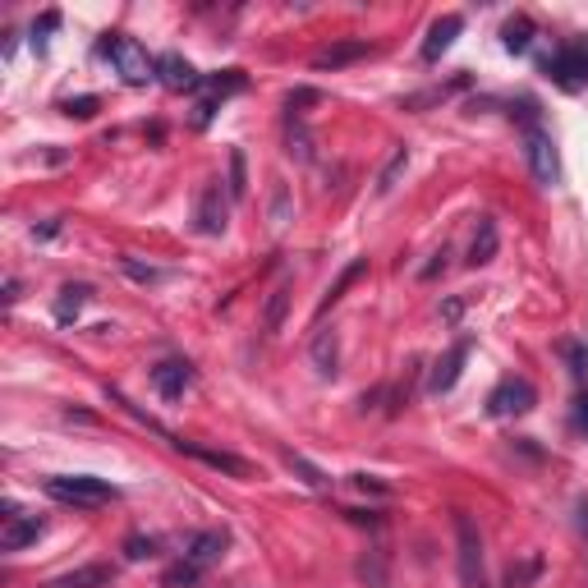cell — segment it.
<instances>
[{
	"instance_id": "d590c367",
	"label": "cell",
	"mask_w": 588,
	"mask_h": 588,
	"mask_svg": "<svg viewBox=\"0 0 588 588\" xmlns=\"http://www.w3.org/2000/svg\"><path fill=\"white\" fill-rule=\"evenodd\" d=\"M120 267H125V276H134V281H161V272H157V267H143V262H138V258H120Z\"/></svg>"
},
{
	"instance_id": "5bb4252c",
	"label": "cell",
	"mask_w": 588,
	"mask_h": 588,
	"mask_svg": "<svg viewBox=\"0 0 588 588\" xmlns=\"http://www.w3.org/2000/svg\"><path fill=\"white\" fill-rule=\"evenodd\" d=\"M115 579V566H106V561H88V566H74L65 570V575L46 579V588H106Z\"/></svg>"
},
{
	"instance_id": "d4e9b609",
	"label": "cell",
	"mask_w": 588,
	"mask_h": 588,
	"mask_svg": "<svg viewBox=\"0 0 588 588\" xmlns=\"http://www.w3.org/2000/svg\"><path fill=\"white\" fill-rule=\"evenodd\" d=\"M363 272H368V258H354V262H350V267H345V272H340V276H336V285H331V290H327V299H322V308H317V317L327 313V308H331V304H340V299H345V290H350V285H354V281H359V276H363Z\"/></svg>"
},
{
	"instance_id": "ac0fdd59",
	"label": "cell",
	"mask_w": 588,
	"mask_h": 588,
	"mask_svg": "<svg viewBox=\"0 0 588 588\" xmlns=\"http://www.w3.org/2000/svg\"><path fill=\"white\" fill-rule=\"evenodd\" d=\"M497 258V221L492 216H478V235L469 244V267H487Z\"/></svg>"
},
{
	"instance_id": "44dd1931",
	"label": "cell",
	"mask_w": 588,
	"mask_h": 588,
	"mask_svg": "<svg viewBox=\"0 0 588 588\" xmlns=\"http://www.w3.org/2000/svg\"><path fill=\"white\" fill-rule=\"evenodd\" d=\"M285 152L299 161H313V134H308L304 115H285Z\"/></svg>"
},
{
	"instance_id": "d6a6232c",
	"label": "cell",
	"mask_w": 588,
	"mask_h": 588,
	"mask_svg": "<svg viewBox=\"0 0 588 588\" xmlns=\"http://www.w3.org/2000/svg\"><path fill=\"white\" fill-rule=\"evenodd\" d=\"M538 570H543V561H538V556H529V561H520V566H510L506 588H524L529 579H538Z\"/></svg>"
},
{
	"instance_id": "9c48e42d",
	"label": "cell",
	"mask_w": 588,
	"mask_h": 588,
	"mask_svg": "<svg viewBox=\"0 0 588 588\" xmlns=\"http://www.w3.org/2000/svg\"><path fill=\"white\" fill-rule=\"evenodd\" d=\"M464 359H469V340H455L451 350H446L437 363H432V377H428V391H432V396H446V391L460 382Z\"/></svg>"
},
{
	"instance_id": "484cf974",
	"label": "cell",
	"mask_w": 588,
	"mask_h": 588,
	"mask_svg": "<svg viewBox=\"0 0 588 588\" xmlns=\"http://www.w3.org/2000/svg\"><path fill=\"white\" fill-rule=\"evenodd\" d=\"M405 166H409V147H396V152H391V161H386L382 166V175H377V193H391L400 184V175H405Z\"/></svg>"
},
{
	"instance_id": "ffe728a7",
	"label": "cell",
	"mask_w": 588,
	"mask_h": 588,
	"mask_svg": "<svg viewBox=\"0 0 588 588\" xmlns=\"http://www.w3.org/2000/svg\"><path fill=\"white\" fill-rule=\"evenodd\" d=\"M244 88H249L244 69H221V74H207L203 79V92L212 102H226V97H235V92H244Z\"/></svg>"
},
{
	"instance_id": "603a6c76",
	"label": "cell",
	"mask_w": 588,
	"mask_h": 588,
	"mask_svg": "<svg viewBox=\"0 0 588 588\" xmlns=\"http://www.w3.org/2000/svg\"><path fill=\"white\" fill-rule=\"evenodd\" d=\"M88 299H92L88 285H65V290H60V299H56V322H65V327H69V322L88 308Z\"/></svg>"
},
{
	"instance_id": "cb8c5ba5",
	"label": "cell",
	"mask_w": 588,
	"mask_h": 588,
	"mask_svg": "<svg viewBox=\"0 0 588 588\" xmlns=\"http://www.w3.org/2000/svg\"><path fill=\"white\" fill-rule=\"evenodd\" d=\"M285 308H290V281H281L272 294H267V308H262V327H267V336H276V331H281Z\"/></svg>"
},
{
	"instance_id": "83f0119b",
	"label": "cell",
	"mask_w": 588,
	"mask_h": 588,
	"mask_svg": "<svg viewBox=\"0 0 588 588\" xmlns=\"http://www.w3.org/2000/svg\"><path fill=\"white\" fill-rule=\"evenodd\" d=\"M359 575L368 579L373 588H386V552H382V547H373V552L363 556V561H359Z\"/></svg>"
},
{
	"instance_id": "d6986e66",
	"label": "cell",
	"mask_w": 588,
	"mask_h": 588,
	"mask_svg": "<svg viewBox=\"0 0 588 588\" xmlns=\"http://www.w3.org/2000/svg\"><path fill=\"white\" fill-rule=\"evenodd\" d=\"M469 88V74H460L455 83H437V88H428V92H409L405 102V111H428V106H437V102H446V97H455V92H464Z\"/></svg>"
},
{
	"instance_id": "4fadbf2b",
	"label": "cell",
	"mask_w": 588,
	"mask_h": 588,
	"mask_svg": "<svg viewBox=\"0 0 588 588\" xmlns=\"http://www.w3.org/2000/svg\"><path fill=\"white\" fill-rule=\"evenodd\" d=\"M373 56V46L363 42V37H340V42H331V46H322L313 56V69H345V65H354V60H368Z\"/></svg>"
},
{
	"instance_id": "8992f818",
	"label": "cell",
	"mask_w": 588,
	"mask_h": 588,
	"mask_svg": "<svg viewBox=\"0 0 588 588\" xmlns=\"http://www.w3.org/2000/svg\"><path fill=\"white\" fill-rule=\"evenodd\" d=\"M538 405V391H533L529 377H506V382L487 396V414L492 419H515V414H529Z\"/></svg>"
},
{
	"instance_id": "e575fe53",
	"label": "cell",
	"mask_w": 588,
	"mask_h": 588,
	"mask_svg": "<svg viewBox=\"0 0 588 588\" xmlns=\"http://www.w3.org/2000/svg\"><path fill=\"white\" fill-rule=\"evenodd\" d=\"M56 23H60L56 10H46L42 19L33 23V51H46V33H56Z\"/></svg>"
},
{
	"instance_id": "5b68a950",
	"label": "cell",
	"mask_w": 588,
	"mask_h": 588,
	"mask_svg": "<svg viewBox=\"0 0 588 588\" xmlns=\"http://www.w3.org/2000/svg\"><path fill=\"white\" fill-rule=\"evenodd\" d=\"M524 157H529L533 180L543 184V189L561 184V157H556V143H552V134H547L543 125L524 129Z\"/></svg>"
},
{
	"instance_id": "ba28073f",
	"label": "cell",
	"mask_w": 588,
	"mask_h": 588,
	"mask_svg": "<svg viewBox=\"0 0 588 588\" xmlns=\"http://www.w3.org/2000/svg\"><path fill=\"white\" fill-rule=\"evenodd\" d=\"M175 451L193 455V460H203L207 469H216V474H230V478H253L258 469H253L244 455H230V451H212V446H198V441H184L175 437Z\"/></svg>"
},
{
	"instance_id": "7a4b0ae2",
	"label": "cell",
	"mask_w": 588,
	"mask_h": 588,
	"mask_svg": "<svg viewBox=\"0 0 588 588\" xmlns=\"http://www.w3.org/2000/svg\"><path fill=\"white\" fill-rule=\"evenodd\" d=\"M455 561H460V584L464 588H487V561H483V533H478L469 510H455Z\"/></svg>"
},
{
	"instance_id": "f1b7e54d",
	"label": "cell",
	"mask_w": 588,
	"mask_h": 588,
	"mask_svg": "<svg viewBox=\"0 0 588 588\" xmlns=\"http://www.w3.org/2000/svg\"><path fill=\"white\" fill-rule=\"evenodd\" d=\"M198 575H203V570L193 566V561H180V566H170L166 575H161V588H193Z\"/></svg>"
},
{
	"instance_id": "30bf717a",
	"label": "cell",
	"mask_w": 588,
	"mask_h": 588,
	"mask_svg": "<svg viewBox=\"0 0 588 588\" xmlns=\"http://www.w3.org/2000/svg\"><path fill=\"white\" fill-rule=\"evenodd\" d=\"M152 386H157L161 400H180L184 391L193 386V363H184V359L157 363V368H152Z\"/></svg>"
},
{
	"instance_id": "4dcf8cb0",
	"label": "cell",
	"mask_w": 588,
	"mask_h": 588,
	"mask_svg": "<svg viewBox=\"0 0 588 588\" xmlns=\"http://www.w3.org/2000/svg\"><path fill=\"white\" fill-rule=\"evenodd\" d=\"M226 193L230 198H244L249 193V175H244V152H230V184H226Z\"/></svg>"
},
{
	"instance_id": "1f68e13d",
	"label": "cell",
	"mask_w": 588,
	"mask_h": 588,
	"mask_svg": "<svg viewBox=\"0 0 588 588\" xmlns=\"http://www.w3.org/2000/svg\"><path fill=\"white\" fill-rule=\"evenodd\" d=\"M125 556H129V561H152V556H157V538L129 533V538H125Z\"/></svg>"
},
{
	"instance_id": "9a60e30c",
	"label": "cell",
	"mask_w": 588,
	"mask_h": 588,
	"mask_svg": "<svg viewBox=\"0 0 588 588\" xmlns=\"http://www.w3.org/2000/svg\"><path fill=\"white\" fill-rule=\"evenodd\" d=\"M157 79L166 83L170 92H189V88H203V74H198V69L189 65V60L184 56H175V51H170V56H157Z\"/></svg>"
},
{
	"instance_id": "6da1fadb",
	"label": "cell",
	"mask_w": 588,
	"mask_h": 588,
	"mask_svg": "<svg viewBox=\"0 0 588 588\" xmlns=\"http://www.w3.org/2000/svg\"><path fill=\"white\" fill-rule=\"evenodd\" d=\"M46 497L60 501V506H74V510H97V506H111L120 497V487L106 483V478H92V474H56L46 478Z\"/></svg>"
},
{
	"instance_id": "e0dca14e",
	"label": "cell",
	"mask_w": 588,
	"mask_h": 588,
	"mask_svg": "<svg viewBox=\"0 0 588 588\" xmlns=\"http://www.w3.org/2000/svg\"><path fill=\"white\" fill-rule=\"evenodd\" d=\"M46 524L37 520V515H10L5 520V533H0V552H23L28 543H37L42 538Z\"/></svg>"
},
{
	"instance_id": "7402d4cb",
	"label": "cell",
	"mask_w": 588,
	"mask_h": 588,
	"mask_svg": "<svg viewBox=\"0 0 588 588\" xmlns=\"http://www.w3.org/2000/svg\"><path fill=\"white\" fill-rule=\"evenodd\" d=\"M533 37H538V28H533V19H524V14H515V19L501 28V42H506L510 56H524L533 46Z\"/></svg>"
},
{
	"instance_id": "836d02e7",
	"label": "cell",
	"mask_w": 588,
	"mask_h": 588,
	"mask_svg": "<svg viewBox=\"0 0 588 588\" xmlns=\"http://www.w3.org/2000/svg\"><path fill=\"white\" fill-rule=\"evenodd\" d=\"M285 460H290V469H294V474H304V483H308V487H327V483H331V478L322 474V469H313V464H308L304 455H294V451H290Z\"/></svg>"
},
{
	"instance_id": "74e56055",
	"label": "cell",
	"mask_w": 588,
	"mask_h": 588,
	"mask_svg": "<svg viewBox=\"0 0 588 588\" xmlns=\"http://www.w3.org/2000/svg\"><path fill=\"white\" fill-rule=\"evenodd\" d=\"M345 520L368 524V529H382V515H377V510H345Z\"/></svg>"
},
{
	"instance_id": "f546056e",
	"label": "cell",
	"mask_w": 588,
	"mask_h": 588,
	"mask_svg": "<svg viewBox=\"0 0 588 588\" xmlns=\"http://www.w3.org/2000/svg\"><path fill=\"white\" fill-rule=\"evenodd\" d=\"M556 350H561V359L570 363V373L584 382V377H588V350H584V345H579V340H561Z\"/></svg>"
},
{
	"instance_id": "52a82bcc",
	"label": "cell",
	"mask_w": 588,
	"mask_h": 588,
	"mask_svg": "<svg viewBox=\"0 0 588 588\" xmlns=\"http://www.w3.org/2000/svg\"><path fill=\"white\" fill-rule=\"evenodd\" d=\"M226 221H230V207H226L221 184H203L198 203H193V230L198 235H226Z\"/></svg>"
},
{
	"instance_id": "ab89813d",
	"label": "cell",
	"mask_w": 588,
	"mask_h": 588,
	"mask_svg": "<svg viewBox=\"0 0 588 588\" xmlns=\"http://www.w3.org/2000/svg\"><path fill=\"white\" fill-rule=\"evenodd\" d=\"M5 304H19V281H14V276L5 281Z\"/></svg>"
},
{
	"instance_id": "4316f807",
	"label": "cell",
	"mask_w": 588,
	"mask_h": 588,
	"mask_svg": "<svg viewBox=\"0 0 588 588\" xmlns=\"http://www.w3.org/2000/svg\"><path fill=\"white\" fill-rule=\"evenodd\" d=\"M60 111H65L69 120H92V115L102 111V97H92V92H83V97H65Z\"/></svg>"
},
{
	"instance_id": "8d00e7d4",
	"label": "cell",
	"mask_w": 588,
	"mask_h": 588,
	"mask_svg": "<svg viewBox=\"0 0 588 588\" xmlns=\"http://www.w3.org/2000/svg\"><path fill=\"white\" fill-rule=\"evenodd\" d=\"M575 423H579V432L588 437V386H579V396H575Z\"/></svg>"
},
{
	"instance_id": "3957f363",
	"label": "cell",
	"mask_w": 588,
	"mask_h": 588,
	"mask_svg": "<svg viewBox=\"0 0 588 588\" xmlns=\"http://www.w3.org/2000/svg\"><path fill=\"white\" fill-rule=\"evenodd\" d=\"M538 69H543L561 92L588 88V37H570L566 46H556L552 56H538Z\"/></svg>"
},
{
	"instance_id": "2e32d148",
	"label": "cell",
	"mask_w": 588,
	"mask_h": 588,
	"mask_svg": "<svg viewBox=\"0 0 588 588\" xmlns=\"http://www.w3.org/2000/svg\"><path fill=\"white\" fill-rule=\"evenodd\" d=\"M308 359H313V368H317V377H336L340 373V336H336V327H322L313 336V345H308Z\"/></svg>"
},
{
	"instance_id": "f35d334b",
	"label": "cell",
	"mask_w": 588,
	"mask_h": 588,
	"mask_svg": "<svg viewBox=\"0 0 588 588\" xmlns=\"http://www.w3.org/2000/svg\"><path fill=\"white\" fill-rule=\"evenodd\" d=\"M354 487H359V492H386V483H377L373 474H354Z\"/></svg>"
},
{
	"instance_id": "7c38bea8",
	"label": "cell",
	"mask_w": 588,
	"mask_h": 588,
	"mask_svg": "<svg viewBox=\"0 0 588 588\" xmlns=\"http://www.w3.org/2000/svg\"><path fill=\"white\" fill-rule=\"evenodd\" d=\"M460 33H464L460 14H441V19H432L428 37H423V60H428V65H437V60L455 46V37H460Z\"/></svg>"
},
{
	"instance_id": "8fae6325",
	"label": "cell",
	"mask_w": 588,
	"mask_h": 588,
	"mask_svg": "<svg viewBox=\"0 0 588 588\" xmlns=\"http://www.w3.org/2000/svg\"><path fill=\"white\" fill-rule=\"evenodd\" d=\"M226 547H230V533L226 529H203V533H193V538H189L184 561H193L198 570H207V566H216V561L226 556Z\"/></svg>"
},
{
	"instance_id": "277c9868",
	"label": "cell",
	"mask_w": 588,
	"mask_h": 588,
	"mask_svg": "<svg viewBox=\"0 0 588 588\" xmlns=\"http://www.w3.org/2000/svg\"><path fill=\"white\" fill-rule=\"evenodd\" d=\"M102 56L115 65V74L129 83V88H143V83H152L157 79V60L147 56L143 46L134 42V37H125V33H111L102 42Z\"/></svg>"
}]
</instances>
